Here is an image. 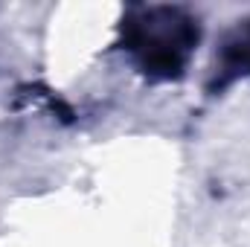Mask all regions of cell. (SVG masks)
I'll use <instances>...</instances> for the list:
<instances>
[{"label":"cell","instance_id":"obj_1","mask_svg":"<svg viewBox=\"0 0 250 247\" xmlns=\"http://www.w3.org/2000/svg\"><path fill=\"white\" fill-rule=\"evenodd\" d=\"M125 38L146 70L160 76H175L184 67V56L198 41L195 21L178 9H146L125 21Z\"/></svg>","mask_w":250,"mask_h":247}]
</instances>
